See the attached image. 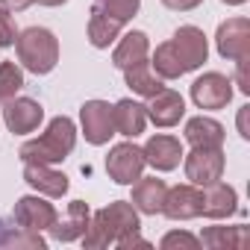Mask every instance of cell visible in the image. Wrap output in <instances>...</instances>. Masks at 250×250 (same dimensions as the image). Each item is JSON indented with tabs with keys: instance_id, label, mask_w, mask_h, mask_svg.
<instances>
[{
	"instance_id": "6da1fadb",
	"label": "cell",
	"mask_w": 250,
	"mask_h": 250,
	"mask_svg": "<svg viewBox=\"0 0 250 250\" xmlns=\"http://www.w3.org/2000/svg\"><path fill=\"white\" fill-rule=\"evenodd\" d=\"M142 229V221H139V209L130 203V200H115L97 212H91V221L83 232V247L88 250H100V247H109L115 244L121 235L127 232H139Z\"/></svg>"
},
{
	"instance_id": "7a4b0ae2",
	"label": "cell",
	"mask_w": 250,
	"mask_h": 250,
	"mask_svg": "<svg viewBox=\"0 0 250 250\" xmlns=\"http://www.w3.org/2000/svg\"><path fill=\"white\" fill-rule=\"evenodd\" d=\"M74 145H77V124H74L68 115H56L39 139L21 145L18 156H21V162L59 165V162H65V159L71 156Z\"/></svg>"
},
{
	"instance_id": "3957f363",
	"label": "cell",
	"mask_w": 250,
	"mask_h": 250,
	"mask_svg": "<svg viewBox=\"0 0 250 250\" xmlns=\"http://www.w3.org/2000/svg\"><path fill=\"white\" fill-rule=\"evenodd\" d=\"M15 50L21 68L36 77H44L59 65V39L47 27H27L24 33H18Z\"/></svg>"
},
{
	"instance_id": "277c9868",
	"label": "cell",
	"mask_w": 250,
	"mask_h": 250,
	"mask_svg": "<svg viewBox=\"0 0 250 250\" xmlns=\"http://www.w3.org/2000/svg\"><path fill=\"white\" fill-rule=\"evenodd\" d=\"M183 168L191 186L197 188L212 186L224 177V168H227L224 147H191V153H183Z\"/></svg>"
},
{
	"instance_id": "5b68a950",
	"label": "cell",
	"mask_w": 250,
	"mask_h": 250,
	"mask_svg": "<svg viewBox=\"0 0 250 250\" xmlns=\"http://www.w3.org/2000/svg\"><path fill=\"white\" fill-rule=\"evenodd\" d=\"M147 162H145V153L142 147L130 139V142H121L115 147H109V156H106V174L112 183L118 186H133L142 174H145Z\"/></svg>"
},
{
	"instance_id": "8992f818",
	"label": "cell",
	"mask_w": 250,
	"mask_h": 250,
	"mask_svg": "<svg viewBox=\"0 0 250 250\" xmlns=\"http://www.w3.org/2000/svg\"><path fill=\"white\" fill-rule=\"evenodd\" d=\"M215 47H218V56L227 62L250 59V21L241 15L221 21L215 33Z\"/></svg>"
},
{
	"instance_id": "52a82bcc",
	"label": "cell",
	"mask_w": 250,
	"mask_h": 250,
	"mask_svg": "<svg viewBox=\"0 0 250 250\" xmlns=\"http://www.w3.org/2000/svg\"><path fill=\"white\" fill-rule=\"evenodd\" d=\"M232 80L221 71H206L203 77H197L191 83V100L197 109L203 112H218L224 106H229L232 100Z\"/></svg>"
},
{
	"instance_id": "ba28073f",
	"label": "cell",
	"mask_w": 250,
	"mask_h": 250,
	"mask_svg": "<svg viewBox=\"0 0 250 250\" xmlns=\"http://www.w3.org/2000/svg\"><path fill=\"white\" fill-rule=\"evenodd\" d=\"M80 127H83V136L91 147L109 145V139L115 136L112 106L106 100H85L80 106Z\"/></svg>"
},
{
	"instance_id": "9c48e42d",
	"label": "cell",
	"mask_w": 250,
	"mask_h": 250,
	"mask_svg": "<svg viewBox=\"0 0 250 250\" xmlns=\"http://www.w3.org/2000/svg\"><path fill=\"white\" fill-rule=\"evenodd\" d=\"M15 224L21 229H30V232H44L56 224V206L44 197V194H24L18 197L15 203V212H12Z\"/></svg>"
},
{
	"instance_id": "30bf717a",
	"label": "cell",
	"mask_w": 250,
	"mask_h": 250,
	"mask_svg": "<svg viewBox=\"0 0 250 250\" xmlns=\"http://www.w3.org/2000/svg\"><path fill=\"white\" fill-rule=\"evenodd\" d=\"M171 47L177 50V56H180V62H183V68H186V74H188V71H197V68L209 59V39H206V33H203L200 27H194V24H183V27L171 36Z\"/></svg>"
},
{
	"instance_id": "8fae6325",
	"label": "cell",
	"mask_w": 250,
	"mask_h": 250,
	"mask_svg": "<svg viewBox=\"0 0 250 250\" xmlns=\"http://www.w3.org/2000/svg\"><path fill=\"white\" fill-rule=\"evenodd\" d=\"M42 121H44V109L33 97H12L3 103V124L12 136L36 133Z\"/></svg>"
},
{
	"instance_id": "7c38bea8",
	"label": "cell",
	"mask_w": 250,
	"mask_h": 250,
	"mask_svg": "<svg viewBox=\"0 0 250 250\" xmlns=\"http://www.w3.org/2000/svg\"><path fill=\"white\" fill-rule=\"evenodd\" d=\"M142 153H145V162H147L153 171L168 174V171L180 168L186 150H183L180 139H174V136H168V133H156V136H150V139L145 142Z\"/></svg>"
},
{
	"instance_id": "4fadbf2b",
	"label": "cell",
	"mask_w": 250,
	"mask_h": 250,
	"mask_svg": "<svg viewBox=\"0 0 250 250\" xmlns=\"http://www.w3.org/2000/svg\"><path fill=\"white\" fill-rule=\"evenodd\" d=\"M200 206H203V191L191 183H183L165 191L162 215L171 221H191V218H200Z\"/></svg>"
},
{
	"instance_id": "5bb4252c",
	"label": "cell",
	"mask_w": 250,
	"mask_h": 250,
	"mask_svg": "<svg viewBox=\"0 0 250 250\" xmlns=\"http://www.w3.org/2000/svg\"><path fill=\"white\" fill-rule=\"evenodd\" d=\"M145 109H147V121H153L156 127H162V130L177 127V124L186 118V100L174 88H162L153 97H147Z\"/></svg>"
},
{
	"instance_id": "9a60e30c",
	"label": "cell",
	"mask_w": 250,
	"mask_h": 250,
	"mask_svg": "<svg viewBox=\"0 0 250 250\" xmlns=\"http://www.w3.org/2000/svg\"><path fill=\"white\" fill-rule=\"evenodd\" d=\"M24 183L44 197H65L68 194V177L62 171H56L53 165H42V162H24Z\"/></svg>"
},
{
	"instance_id": "2e32d148",
	"label": "cell",
	"mask_w": 250,
	"mask_h": 250,
	"mask_svg": "<svg viewBox=\"0 0 250 250\" xmlns=\"http://www.w3.org/2000/svg\"><path fill=\"white\" fill-rule=\"evenodd\" d=\"M112 121H115V136L139 139L147 127V109H145V103H139L133 97H124L112 106Z\"/></svg>"
},
{
	"instance_id": "e0dca14e",
	"label": "cell",
	"mask_w": 250,
	"mask_h": 250,
	"mask_svg": "<svg viewBox=\"0 0 250 250\" xmlns=\"http://www.w3.org/2000/svg\"><path fill=\"white\" fill-rule=\"evenodd\" d=\"M203 206H200V215L203 218H212V221H221V218H229L238 212V194L232 186L227 183H212V186H203Z\"/></svg>"
},
{
	"instance_id": "ac0fdd59",
	"label": "cell",
	"mask_w": 250,
	"mask_h": 250,
	"mask_svg": "<svg viewBox=\"0 0 250 250\" xmlns=\"http://www.w3.org/2000/svg\"><path fill=\"white\" fill-rule=\"evenodd\" d=\"M88 221H91V209H88V203L85 200H71L68 203V212H65V218H56V224L47 229L56 241H80L83 238V232H85V227H88Z\"/></svg>"
},
{
	"instance_id": "d6986e66",
	"label": "cell",
	"mask_w": 250,
	"mask_h": 250,
	"mask_svg": "<svg viewBox=\"0 0 250 250\" xmlns=\"http://www.w3.org/2000/svg\"><path fill=\"white\" fill-rule=\"evenodd\" d=\"M165 191H168V186H165V180H159V177H139L136 183H133V206L139 209V215H159L162 212V203H165Z\"/></svg>"
},
{
	"instance_id": "ffe728a7",
	"label": "cell",
	"mask_w": 250,
	"mask_h": 250,
	"mask_svg": "<svg viewBox=\"0 0 250 250\" xmlns=\"http://www.w3.org/2000/svg\"><path fill=\"white\" fill-rule=\"evenodd\" d=\"M197 238L209 250H244L250 244V229L244 224H235V227H203V232Z\"/></svg>"
},
{
	"instance_id": "44dd1931",
	"label": "cell",
	"mask_w": 250,
	"mask_h": 250,
	"mask_svg": "<svg viewBox=\"0 0 250 250\" xmlns=\"http://www.w3.org/2000/svg\"><path fill=\"white\" fill-rule=\"evenodd\" d=\"M147 56H150V39H147V33L130 30L127 36L115 44L112 65H115L118 71H124V68H130V65H136V62H145Z\"/></svg>"
},
{
	"instance_id": "7402d4cb",
	"label": "cell",
	"mask_w": 250,
	"mask_h": 250,
	"mask_svg": "<svg viewBox=\"0 0 250 250\" xmlns=\"http://www.w3.org/2000/svg\"><path fill=\"white\" fill-rule=\"evenodd\" d=\"M224 139H227V133L215 118L194 115L186 121V142L191 147H224Z\"/></svg>"
},
{
	"instance_id": "603a6c76",
	"label": "cell",
	"mask_w": 250,
	"mask_h": 250,
	"mask_svg": "<svg viewBox=\"0 0 250 250\" xmlns=\"http://www.w3.org/2000/svg\"><path fill=\"white\" fill-rule=\"evenodd\" d=\"M124 83H127V88L139 97H153L156 91L165 88V80L156 77V71L150 68V62H136L130 68H124Z\"/></svg>"
},
{
	"instance_id": "cb8c5ba5",
	"label": "cell",
	"mask_w": 250,
	"mask_h": 250,
	"mask_svg": "<svg viewBox=\"0 0 250 250\" xmlns=\"http://www.w3.org/2000/svg\"><path fill=\"white\" fill-rule=\"evenodd\" d=\"M121 27H124L121 21H115V18L91 9V18H88V42H91V47L106 50L109 44H115L118 36H121Z\"/></svg>"
},
{
	"instance_id": "d4e9b609",
	"label": "cell",
	"mask_w": 250,
	"mask_h": 250,
	"mask_svg": "<svg viewBox=\"0 0 250 250\" xmlns=\"http://www.w3.org/2000/svg\"><path fill=\"white\" fill-rule=\"evenodd\" d=\"M147 62H150V68L156 71V77H162V80H180V77L186 74V68H183L177 50L171 47V42H162V44L153 50V56H150Z\"/></svg>"
},
{
	"instance_id": "484cf974",
	"label": "cell",
	"mask_w": 250,
	"mask_h": 250,
	"mask_svg": "<svg viewBox=\"0 0 250 250\" xmlns=\"http://www.w3.org/2000/svg\"><path fill=\"white\" fill-rule=\"evenodd\" d=\"M24 88V68L18 62H0V103L12 100Z\"/></svg>"
},
{
	"instance_id": "4316f807",
	"label": "cell",
	"mask_w": 250,
	"mask_h": 250,
	"mask_svg": "<svg viewBox=\"0 0 250 250\" xmlns=\"http://www.w3.org/2000/svg\"><path fill=\"white\" fill-rule=\"evenodd\" d=\"M94 9L115 18V21H121V24H127V21H133L139 15L142 0H94Z\"/></svg>"
},
{
	"instance_id": "83f0119b",
	"label": "cell",
	"mask_w": 250,
	"mask_h": 250,
	"mask_svg": "<svg viewBox=\"0 0 250 250\" xmlns=\"http://www.w3.org/2000/svg\"><path fill=\"white\" fill-rule=\"evenodd\" d=\"M162 250H174V247H186V250H197L200 247V238L186 232V229H174V232H165L162 241H159Z\"/></svg>"
},
{
	"instance_id": "f1b7e54d",
	"label": "cell",
	"mask_w": 250,
	"mask_h": 250,
	"mask_svg": "<svg viewBox=\"0 0 250 250\" xmlns=\"http://www.w3.org/2000/svg\"><path fill=\"white\" fill-rule=\"evenodd\" d=\"M18 39V27H15V18L9 9L0 6V47H12Z\"/></svg>"
},
{
	"instance_id": "f546056e",
	"label": "cell",
	"mask_w": 250,
	"mask_h": 250,
	"mask_svg": "<svg viewBox=\"0 0 250 250\" xmlns=\"http://www.w3.org/2000/svg\"><path fill=\"white\" fill-rule=\"evenodd\" d=\"M115 244H118L121 250H133V247H150V241H145L139 232H127V235H121Z\"/></svg>"
},
{
	"instance_id": "4dcf8cb0",
	"label": "cell",
	"mask_w": 250,
	"mask_h": 250,
	"mask_svg": "<svg viewBox=\"0 0 250 250\" xmlns=\"http://www.w3.org/2000/svg\"><path fill=\"white\" fill-rule=\"evenodd\" d=\"M203 3V0H162V6H168V9H174V12H191V9H197Z\"/></svg>"
},
{
	"instance_id": "1f68e13d",
	"label": "cell",
	"mask_w": 250,
	"mask_h": 250,
	"mask_svg": "<svg viewBox=\"0 0 250 250\" xmlns=\"http://www.w3.org/2000/svg\"><path fill=\"white\" fill-rule=\"evenodd\" d=\"M247 59H241V62H235V85H238V91L241 94H250V83H247Z\"/></svg>"
},
{
	"instance_id": "d6a6232c",
	"label": "cell",
	"mask_w": 250,
	"mask_h": 250,
	"mask_svg": "<svg viewBox=\"0 0 250 250\" xmlns=\"http://www.w3.org/2000/svg\"><path fill=\"white\" fill-rule=\"evenodd\" d=\"M247 115H250V106H241V109H238V121H235V124H238V136H241L244 142L250 139V130H247Z\"/></svg>"
},
{
	"instance_id": "836d02e7",
	"label": "cell",
	"mask_w": 250,
	"mask_h": 250,
	"mask_svg": "<svg viewBox=\"0 0 250 250\" xmlns=\"http://www.w3.org/2000/svg\"><path fill=\"white\" fill-rule=\"evenodd\" d=\"M30 3H33V0H0V6L9 9V12H24Z\"/></svg>"
},
{
	"instance_id": "e575fe53",
	"label": "cell",
	"mask_w": 250,
	"mask_h": 250,
	"mask_svg": "<svg viewBox=\"0 0 250 250\" xmlns=\"http://www.w3.org/2000/svg\"><path fill=\"white\" fill-rule=\"evenodd\" d=\"M33 3H39V6H62L68 0H33Z\"/></svg>"
},
{
	"instance_id": "d590c367",
	"label": "cell",
	"mask_w": 250,
	"mask_h": 250,
	"mask_svg": "<svg viewBox=\"0 0 250 250\" xmlns=\"http://www.w3.org/2000/svg\"><path fill=\"white\" fill-rule=\"evenodd\" d=\"M224 6H241V3H247V0H221Z\"/></svg>"
}]
</instances>
